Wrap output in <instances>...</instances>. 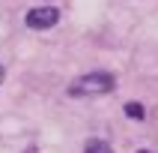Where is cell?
<instances>
[{
	"instance_id": "cell-1",
	"label": "cell",
	"mask_w": 158,
	"mask_h": 153,
	"mask_svg": "<svg viewBox=\"0 0 158 153\" xmlns=\"http://www.w3.org/2000/svg\"><path fill=\"white\" fill-rule=\"evenodd\" d=\"M116 87V78L110 75V72H87V75H78V78L69 84V96L75 99H84V96H105V93H110V90Z\"/></svg>"
},
{
	"instance_id": "cell-2",
	"label": "cell",
	"mask_w": 158,
	"mask_h": 153,
	"mask_svg": "<svg viewBox=\"0 0 158 153\" xmlns=\"http://www.w3.org/2000/svg\"><path fill=\"white\" fill-rule=\"evenodd\" d=\"M57 21H60V6H54V3L27 9V18H24V24L30 27V30H48V27H54Z\"/></svg>"
},
{
	"instance_id": "cell-3",
	"label": "cell",
	"mask_w": 158,
	"mask_h": 153,
	"mask_svg": "<svg viewBox=\"0 0 158 153\" xmlns=\"http://www.w3.org/2000/svg\"><path fill=\"white\" fill-rule=\"evenodd\" d=\"M84 153H114V147L105 141V138H89L84 144Z\"/></svg>"
},
{
	"instance_id": "cell-4",
	"label": "cell",
	"mask_w": 158,
	"mask_h": 153,
	"mask_svg": "<svg viewBox=\"0 0 158 153\" xmlns=\"http://www.w3.org/2000/svg\"><path fill=\"white\" fill-rule=\"evenodd\" d=\"M125 117H131V120H143V117H146V108L140 105V102H125Z\"/></svg>"
},
{
	"instance_id": "cell-5",
	"label": "cell",
	"mask_w": 158,
	"mask_h": 153,
	"mask_svg": "<svg viewBox=\"0 0 158 153\" xmlns=\"http://www.w3.org/2000/svg\"><path fill=\"white\" fill-rule=\"evenodd\" d=\"M0 84H3V66H0Z\"/></svg>"
},
{
	"instance_id": "cell-6",
	"label": "cell",
	"mask_w": 158,
	"mask_h": 153,
	"mask_svg": "<svg viewBox=\"0 0 158 153\" xmlns=\"http://www.w3.org/2000/svg\"><path fill=\"white\" fill-rule=\"evenodd\" d=\"M137 153H152V150H137Z\"/></svg>"
}]
</instances>
